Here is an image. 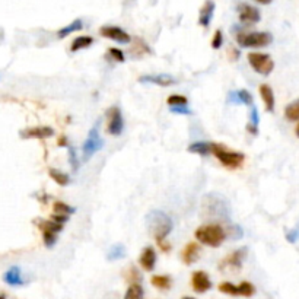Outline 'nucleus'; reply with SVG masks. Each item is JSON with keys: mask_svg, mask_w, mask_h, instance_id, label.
I'll return each instance as SVG.
<instances>
[{"mask_svg": "<svg viewBox=\"0 0 299 299\" xmlns=\"http://www.w3.org/2000/svg\"><path fill=\"white\" fill-rule=\"evenodd\" d=\"M130 53H132V56H135V57H142V56H145V54H150L152 51H150L149 45L146 44L142 38H135V43L132 45Z\"/></svg>", "mask_w": 299, "mask_h": 299, "instance_id": "26", "label": "nucleus"}, {"mask_svg": "<svg viewBox=\"0 0 299 299\" xmlns=\"http://www.w3.org/2000/svg\"><path fill=\"white\" fill-rule=\"evenodd\" d=\"M194 237L200 244L212 247V248H218L224 244L228 235H226V231H225L222 225L208 224L197 228Z\"/></svg>", "mask_w": 299, "mask_h": 299, "instance_id": "2", "label": "nucleus"}, {"mask_svg": "<svg viewBox=\"0 0 299 299\" xmlns=\"http://www.w3.org/2000/svg\"><path fill=\"white\" fill-rule=\"evenodd\" d=\"M188 152L190 153H195V155H200V156H208L212 153V143L208 142H194L188 146Z\"/></svg>", "mask_w": 299, "mask_h": 299, "instance_id": "25", "label": "nucleus"}, {"mask_svg": "<svg viewBox=\"0 0 299 299\" xmlns=\"http://www.w3.org/2000/svg\"><path fill=\"white\" fill-rule=\"evenodd\" d=\"M284 119L287 121H299V99L292 101L284 108Z\"/></svg>", "mask_w": 299, "mask_h": 299, "instance_id": "30", "label": "nucleus"}, {"mask_svg": "<svg viewBox=\"0 0 299 299\" xmlns=\"http://www.w3.org/2000/svg\"><path fill=\"white\" fill-rule=\"evenodd\" d=\"M38 229L43 234V241L47 248H53L57 242V235L63 231L64 225L57 224L51 219H38Z\"/></svg>", "mask_w": 299, "mask_h": 299, "instance_id": "5", "label": "nucleus"}, {"mask_svg": "<svg viewBox=\"0 0 299 299\" xmlns=\"http://www.w3.org/2000/svg\"><path fill=\"white\" fill-rule=\"evenodd\" d=\"M139 82L140 83H153V85H158V86H162V88H168V86H172L177 83L175 77H172L171 75H143L139 77Z\"/></svg>", "mask_w": 299, "mask_h": 299, "instance_id": "15", "label": "nucleus"}, {"mask_svg": "<svg viewBox=\"0 0 299 299\" xmlns=\"http://www.w3.org/2000/svg\"><path fill=\"white\" fill-rule=\"evenodd\" d=\"M48 175H50V178L53 179V181H56L61 187H66V185L70 182L69 174L63 172V171H60V169H56V168H50V169H48Z\"/></svg>", "mask_w": 299, "mask_h": 299, "instance_id": "28", "label": "nucleus"}, {"mask_svg": "<svg viewBox=\"0 0 299 299\" xmlns=\"http://www.w3.org/2000/svg\"><path fill=\"white\" fill-rule=\"evenodd\" d=\"M107 57L110 60H113V61H117V63H124L126 61V56H124V53L117 48V47H111V48H108V51H107Z\"/></svg>", "mask_w": 299, "mask_h": 299, "instance_id": "36", "label": "nucleus"}, {"mask_svg": "<svg viewBox=\"0 0 299 299\" xmlns=\"http://www.w3.org/2000/svg\"><path fill=\"white\" fill-rule=\"evenodd\" d=\"M67 153H69V162L73 171L79 169V158H77V153L73 146H67Z\"/></svg>", "mask_w": 299, "mask_h": 299, "instance_id": "37", "label": "nucleus"}, {"mask_svg": "<svg viewBox=\"0 0 299 299\" xmlns=\"http://www.w3.org/2000/svg\"><path fill=\"white\" fill-rule=\"evenodd\" d=\"M82 28H83L82 19H75V21L70 22L69 25L60 28V30L57 31V37H59L60 40H63V38H66L67 35H70V34H73V32H77V31H80Z\"/></svg>", "mask_w": 299, "mask_h": 299, "instance_id": "24", "label": "nucleus"}, {"mask_svg": "<svg viewBox=\"0 0 299 299\" xmlns=\"http://www.w3.org/2000/svg\"><path fill=\"white\" fill-rule=\"evenodd\" d=\"M238 16L239 21L245 25H253L261 19L258 9L251 5H247V3H241L238 6Z\"/></svg>", "mask_w": 299, "mask_h": 299, "instance_id": "11", "label": "nucleus"}, {"mask_svg": "<svg viewBox=\"0 0 299 299\" xmlns=\"http://www.w3.org/2000/svg\"><path fill=\"white\" fill-rule=\"evenodd\" d=\"M169 111L174 113V114H181V116H190L193 111L187 107H169Z\"/></svg>", "mask_w": 299, "mask_h": 299, "instance_id": "39", "label": "nucleus"}, {"mask_svg": "<svg viewBox=\"0 0 299 299\" xmlns=\"http://www.w3.org/2000/svg\"><path fill=\"white\" fill-rule=\"evenodd\" d=\"M107 117V132L111 136H120L124 130V119L120 107L113 105L105 111Z\"/></svg>", "mask_w": 299, "mask_h": 299, "instance_id": "8", "label": "nucleus"}, {"mask_svg": "<svg viewBox=\"0 0 299 299\" xmlns=\"http://www.w3.org/2000/svg\"><path fill=\"white\" fill-rule=\"evenodd\" d=\"M273 37L270 32H238L237 43L244 48H261L271 44Z\"/></svg>", "mask_w": 299, "mask_h": 299, "instance_id": "4", "label": "nucleus"}, {"mask_svg": "<svg viewBox=\"0 0 299 299\" xmlns=\"http://www.w3.org/2000/svg\"><path fill=\"white\" fill-rule=\"evenodd\" d=\"M258 92H260V96H261V99H263V103H264L266 111L273 113V111H274L276 99H274V92L271 89V86L267 85V83H261L260 88H258Z\"/></svg>", "mask_w": 299, "mask_h": 299, "instance_id": "20", "label": "nucleus"}, {"mask_svg": "<svg viewBox=\"0 0 299 299\" xmlns=\"http://www.w3.org/2000/svg\"><path fill=\"white\" fill-rule=\"evenodd\" d=\"M222 44H224V34H222V31H215L213 38H212V48L213 50H219L222 47Z\"/></svg>", "mask_w": 299, "mask_h": 299, "instance_id": "38", "label": "nucleus"}, {"mask_svg": "<svg viewBox=\"0 0 299 299\" xmlns=\"http://www.w3.org/2000/svg\"><path fill=\"white\" fill-rule=\"evenodd\" d=\"M50 219L51 221H54V222H57V224L64 225L67 221H69V216H66V215H57V213H53L51 216H50Z\"/></svg>", "mask_w": 299, "mask_h": 299, "instance_id": "40", "label": "nucleus"}, {"mask_svg": "<svg viewBox=\"0 0 299 299\" xmlns=\"http://www.w3.org/2000/svg\"><path fill=\"white\" fill-rule=\"evenodd\" d=\"M139 264L140 267L146 271H152L156 266V251L152 245H148L142 250L140 257H139Z\"/></svg>", "mask_w": 299, "mask_h": 299, "instance_id": "16", "label": "nucleus"}, {"mask_svg": "<svg viewBox=\"0 0 299 299\" xmlns=\"http://www.w3.org/2000/svg\"><path fill=\"white\" fill-rule=\"evenodd\" d=\"M0 299H8V298H6V295H3V293H0Z\"/></svg>", "mask_w": 299, "mask_h": 299, "instance_id": "45", "label": "nucleus"}, {"mask_svg": "<svg viewBox=\"0 0 299 299\" xmlns=\"http://www.w3.org/2000/svg\"><path fill=\"white\" fill-rule=\"evenodd\" d=\"M247 255V248H238L234 253L225 257L221 261V269H231V270H239L242 267V261Z\"/></svg>", "mask_w": 299, "mask_h": 299, "instance_id": "14", "label": "nucleus"}, {"mask_svg": "<svg viewBox=\"0 0 299 299\" xmlns=\"http://www.w3.org/2000/svg\"><path fill=\"white\" fill-rule=\"evenodd\" d=\"M103 146H104V140L99 135V123H96L89 130L86 140L83 142V146H82L83 161H89L98 150H101Z\"/></svg>", "mask_w": 299, "mask_h": 299, "instance_id": "6", "label": "nucleus"}, {"mask_svg": "<svg viewBox=\"0 0 299 299\" xmlns=\"http://www.w3.org/2000/svg\"><path fill=\"white\" fill-rule=\"evenodd\" d=\"M200 251H202L200 244L188 242V244L184 247V250L181 251V258H182V261H184L187 266H191V264H194L195 261L198 260Z\"/></svg>", "mask_w": 299, "mask_h": 299, "instance_id": "18", "label": "nucleus"}, {"mask_svg": "<svg viewBox=\"0 0 299 299\" xmlns=\"http://www.w3.org/2000/svg\"><path fill=\"white\" fill-rule=\"evenodd\" d=\"M295 133H296V136H298V137H299V124H298V126H296V129H295Z\"/></svg>", "mask_w": 299, "mask_h": 299, "instance_id": "44", "label": "nucleus"}, {"mask_svg": "<svg viewBox=\"0 0 299 299\" xmlns=\"http://www.w3.org/2000/svg\"><path fill=\"white\" fill-rule=\"evenodd\" d=\"M75 212L76 209L73 206H70V205H67L64 202H56L54 203V213H57V215H66V216H69V215H73Z\"/></svg>", "mask_w": 299, "mask_h": 299, "instance_id": "34", "label": "nucleus"}, {"mask_svg": "<svg viewBox=\"0 0 299 299\" xmlns=\"http://www.w3.org/2000/svg\"><path fill=\"white\" fill-rule=\"evenodd\" d=\"M228 56H229V60L232 61H237L239 59V50L235 48V47H229L228 48Z\"/></svg>", "mask_w": 299, "mask_h": 299, "instance_id": "41", "label": "nucleus"}, {"mask_svg": "<svg viewBox=\"0 0 299 299\" xmlns=\"http://www.w3.org/2000/svg\"><path fill=\"white\" fill-rule=\"evenodd\" d=\"M203 205H208V212H209L210 216H215V218H224L228 219V213H229V208L226 205L222 195H206L205 197V203Z\"/></svg>", "mask_w": 299, "mask_h": 299, "instance_id": "9", "label": "nucleus"}, {"mask_svg": "<svg viewBox=\"0 0 299 299\" xmlns=\"http://www.w3.org/2000/svg\"><path fill=\"white\" fill-rule=\"evenodd\" d=\"M250 66L254 69V72H257L258 75L267 76L273 72L274 69V61L270 57L269 54L264 53H248L247 56Z\"/></svg>", "mask_w": 299, "mask_h": 299, "instance_id": "7", "label": "nucleus"}, {"mask_svg": "<svg viewBox=\"0 0 299 299\" xmlns=\"http://www.w3.org/2000/svg\"><path fill=\"white\" fill-rule=\"evenodd\" d=\"M93 44V38L89 35H80L75 38L70 44V51L72 53H77L80 50H85V48H89L90 45Z\"/></svg>", "mask_w": 299, "mask_h": 299, "instance_id": "23", "label": "nucleus"}, {"mask_svg": "<svg viewBox=\"0 0 299 299\" xmlns=\"http://www.w3.org/2000/svg\"><path fill=\"white\" fill-rule=\"evenodd\" d=\"M166 104L169 105V107H187V105H188V99H187V96H184V95L174 93V95H169V96H168Z\"/></svg>", "mask_w": 299, "mask_h": 299, "instance_id": "33", "label": "nucleus"}, {"mask_svg": "<svg viewBox=\"0 0 299 299\" xmlns=\"http://www.w3.org/2000/svg\"><path fill=\"white\" fill-rule=\"evenodd\" d=\"M126 280L129 283H140L142 282V273L136 269L135 266H130V269L126 271Z\"/></svg>", "mask_w": 299, "mask_h": 299, "instance_id": "35", "label": "nucleus"}, {"mask_svg": "<svg viewBox=\"0 0 299 299\" xmlns=\"http://www.w3.org/2000/svg\"><path fill=\"white\" fill-rule=\"evenodd\" d=\"M21 137L28 140V139H48V137H53L54 136V130L48 126H37V127H27L25 130H22Z\"/></svg>", "mask_w": 299, "mask_h": 299, "instance_id": "13", "label": "nucleus"}, {"mask_svg": "<svg viewBox=\"0 0 299 299\" xmlns=\"http://www.w3.org/2000/svg\"><path fill=\"white\" fill-rule=\"evenodd\" d=\"M181 299H195V298H191V296H184V298Z\"/></svg>", "mask_w": 299, "mask_h": 299, "instance_id": "46", "label": "nucleus"}, {"mask_svg": "<svg viewBox=\"0 0 299 299\" xmlns=\"http://www.w3.org/2000/svg\"><path fill=\"white\" fill-rule=\"evenodd\" d=\"M254 2H257V3H260V5H270L273 0H254Z\"/></svg>", "mask_w": 299, "mask_h": 299, "instance_id": "43", "label": "nucleus"}, {"mask_svg": "<svg viewBox=\"0 0 299 299\" xmlns=\"http://www.w3.org/2000/svg\"><path fill=\"white\" fill-rule=\"evenodd\" d=\"M57 145L61 146V148H63V146H64V148H67V146H69V140H67V137H66V136H60L59 140H57Z\"/></svg>", "mask_w": 299, "mask_h": 299, "instance_id": "42", "label": "nucleus"}, {"mask_svg": "<svg viewBox=\"0 0 299 299\" xmlns=\"http://www.w3.org/2000/svg\"><path fill=\"white\" fill-rule=\"evenodd\" d=\"M150 283L153 287H156L159 290H169L172 286V279L168 274H155V276H152Z\"/></svg>", "mask_w": 299, "mask_h": 299, "instance_id": "22", "label": "nucleus"}, {"mask_svg": "<svg viewBox=\"0 0 299 299\" xmlns=\"http://www.w3.org/2000/svg\"><path fill=\"white\" fill-rule=\"evenodd\" d=\"M212 153L228 169H238L244 165V161H245L244 153L226 149L224 145H218V143H212Z\"/></svg>", "mask_w": 299, "mask_h": 299, "instance_id": "3", "label": "nucleus"}, {"mask_svg": "<svg viewBox=\"0 0 299 299\" xmlns=\"http://www.w3.org/2000/svg\"><path fill=\"white\" fill-rule=\"evenodd\" d=\"M191 286L197 293H205L212 289V280H210L209 274L203 270H197L193 271L191 274Z\"/></svg>", "mask_w": 299, "mask_h": 299, "instance_id": "12", "label": "nucleus"}, {"mask_svg": "<svg viewBox=\"0 0 299 299\" xmlns=\"http://www.w3.org/2000/svg\"><path fill=\"white\" fill-rule=\"evenodd\" d=\"M258 123H260V117H258V110L255 105H251V116H250V123L247 124V130L251 135H257L258 133Z\"/></svg>", "mask_w": 299, "mask_h": 299, "instance_id": "31", "label": "nucleus"}, {"mask_svg": "<svg viewBox=\"0 0 299 299\" xmlns=\"http://www.w3.org/2000/svg\"><path fill=\"white\" fill-rule=\"evenodd\" d=\"M99 34L108 40L119 43V44H129L132 41V37L126 31L121 30L120 27H114V25H105L99 30Z\"/></svg>", "mask_w": 299, "mask_h": 299, "instance_id": "10", "label": "nucleus"}, {"mask_svg": "<svg viewBox=\"0 0 299 299\" xmlns=\"http://www.w3.org/2000/svg\"><path fill=\"white\" fill-rule=\"evenodd\" d=\"M146 221H148V229L156 241L158 247L161 248V251L169 253L171 244L166 241V238L172 232V226H174L169 215L165 213L164 210H150L146 216Z\"/></svg>", "mask_w": 299, "mask_h": 299, "instance_id": "1", "label": "nucleus"}, {"mask_svg": "<svg viewBox=\"0 0 299 299\" xmlns=\"http://www.w3.org/2000/svg\"><path fill=\"white\" fill-rule=\"evenodd\" d=\"M126 253H127V250H126V247L123 244H114L107 253V260L108 261H117V260L124 258Z\"/></svg>", "mask_w": 299, "mask_h": 299, "instance_id": "27", "label": "nucleus"}, {"mask_svg": "<svg viewBox=\"0 0 299 299\" xmlns=\"http://www.w3.org/2000/svg\"><path fill=\"white\" fill-rule=\"evenodd\" d=\"M215 2L213 0H206L203 8L200 9V14H198V24L200 27L203 28H209L210 21L213 18V14H215Z\"/></svg>", "mask_w": 299, "mask_h": 299, "instance_id": "19", "label": "nucleus"}, {"mask_svg": "<svg viewBox=\"0 0 299 299\" xmlns=\"http://www.w3.org/2000/svg\"><path fill=\"white\" fill-rule=\"evenodd\" d=\"M238 286V296H245V298H251L253 295L255 293V287L254 284L250 283V282H247V280H244V282H241Z\"/></svg>", "mask_w": 299, "mask_h": 299, "instance_id": "32", "label": "nucleus"}, {"mask_svg": "<svg viewBox=\"0 0 299 299\" xmlns=\"http://www.w3.org/2000/svg\"><path fill=\"white\" fill-rule=\"evenodd\" d=\"M3 280H5V283H8L9 286H22L25 283V280L22 277L21 267H18V266H12L11 269L6 270L5 274H3Z\"/></svg>", "mask_w": 299, "mask_h": 299, "instance_id": "21", "label": "nucleus"}, {"mask_svg": "<svg viewBox=\"0 0 299 299\" xmlns=\"http://www.w3.org/2000/svg\"><path fill=\"white\" fill-rule=\"evenodd\" d=\"M228 103L229 104H244V105H254V98L247 89L231 90L228 93Z\"/></svg>", "mask_w": 299, "mask_h": 299, "instance_id": "17", "label": "nucleus"}, {"mask_svg": "<svg viewBox=\"0 0 299 299\" xmlns=\"http://www.w3.org/2000/svg\"><path fill=\"white\" fill-rule=\"evenodd\" d=\"M145 298V290L140 283H132L129 284L124 299H143Z\"/></svg>", "mask_w": 299, "mask_h": 299, "instance_id": "29", "label": "nucleus"}]
</instances>
